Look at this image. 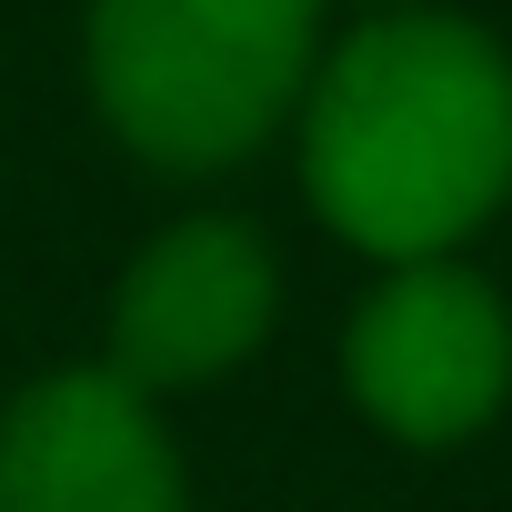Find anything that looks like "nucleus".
Returning <instances> with one entry per match:
<instances>
[{
	"label": "nucleus",
	"instance_id": "4",
	"mask_svg": "<svg viewBox=\"0 0 512 512\" xmlns=\"http://www.w3.org/2000/svg\"><path fill=\"white\" fill-rule=\"evenodd\" d=\"M272 312H282V262L251 221H231V211L171 221L111 292V362L101 372H121L131 392L221 382L231 362L262 352Z\"/></svg>",
	"mask_w": 512,
	"mask_h": 512
},
{
	"label": "nucleus",
	"instance_id": "5",
	"mask_svg": "<svg viewBox=\"0 0 512 512\" xmlns=\"http://www.w3.org/2000/svg\"><path fill=\"white\" fill-rule=\"evenodd\" d=\"M0 512H191V482L151 392L91 362L0 412Z\"/></svg>",
	"mask_w": 512,
	"mask_h": 512
},
{
	"label": "nucleus",
	"instance_id": "3",
	"mask_svg": "<svg viewBox=\"0 0 512 512\" xmlns=\"http://www.w3.org/2000/svg\"><path fill=\"white\" fill-rule=\"evenodd\" d=\"M342 392L372 432L442 452L512 402V312L462 262H402L362 292L342 332Z\"/></svg>",
	"mask_w": 512,
	"mask_h": 512
},
{
	"label": "nucleus",
	"instance_id": "6",
	"mask_svg": "<svg viewBox=\"0 0 512 512\" xmlns=\"http://www.w3.org/2000/svg\"><path fill=\"white\" fill-rule=\"evenodd\" d=\"M362 11H422V0H362Z\"/></svg>",
	"mask_w": 512,
	"mask_h": 512
},
{
	"label": "nucleus",
	"instance_id": "1",
	"mask_svg": "<svg viewBox=\"0 0 512 512\" xmlns=\"http://www.w3.org/2000/svg\"><path fill=\"white\" fill-rule=\"evenodd\" d=\"M302 191L372 262H452L512 201V51L452 11H372L302 91Z\"/></svg>",
	"mask_w": 512,
	"mask_h": 512
},
{
	"label": "nucleus",
	"instance_id": "2",
	"mask_svg": "<svg viewBox=\"0 0 512 512\" xmlns=\"http://www.w3.org/2000/svg\"><path fill=\"white\" fill-rule=\"evenodd\" d=\"M322 71V0H91V101L161 171L262 151Z\"/></svg>",
	"mask_w": 512,
	"mask_h": 512
}]
</instances>
